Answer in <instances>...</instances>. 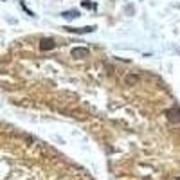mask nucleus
I'll list each match as a JSON object with an SVG mask.
<instances>
[{"instance_id": "obj_3", "label": "nucleus", "mask_w": 180, "mask_h": 180, "mask_svg": "<svg viewBox=\"0 0 180 180\" xmlns=\"http://www.w3.org/2000/svg\"><path fill=\"white\" fill-rule=\"evenodd\" d=\"M63 16L65 18H76L77 16V11H67V13H63Z\"/></svg>"}, {"instance_id": "obj_1", "label": "nucleus", "mask_w": 180, "mask_h": 180, "mask_svg": "<svg viewBox=\"0 0 180 180\" xmlns=\"http://www.w3.org/2000/svg\"><path fill=\"white\" fill-rule=\"evenodd\" d=\"M72 56H74V58H87V56H88V49H85V47H76V49H72Z\"/></svg>"}, {"instance_id": "obj_2", "label": "nucleus", "mask_w": 180, "mask_h": 180, "mask_svg": "<svg viewBox=\"0 0 180 180\" xmlns=\"http://www.w3.org/2000/svg\"><path fill=\"white\" fill-rule=\"evenodd\" d=\"M43 51H51V49H54L56 45H54V41L51 40V38H45V40H41V45H40Z\"/></svg>"}, {"instance_id": "obj_4", "label": "nucleus", "mask_w": 180, "mask_h": 180, "mask_svg": "<svg viewBox=\"0 0 180 180\" xmlns=\"http://www.w3.org/2000/svg\"><path fill=\"white\" fill-rule=\"evenodd\" d=\"M177 180H180V177H178V178H177Z\"/></svg>"}]
</instances>
